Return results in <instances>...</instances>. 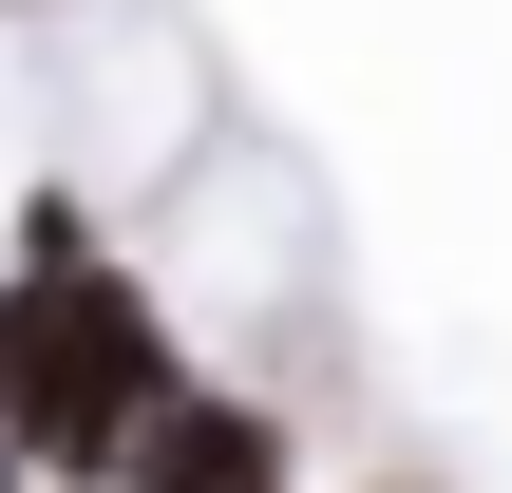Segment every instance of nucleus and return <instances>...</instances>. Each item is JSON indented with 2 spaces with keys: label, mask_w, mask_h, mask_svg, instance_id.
I'll list each match as a JSON object with an SVG mask.
<instances>
[{
  "label": "nucleus",
  "mask_w": 512,
  "mask_h": 493,
  "mask_svg": "<svg viewBox=\"0 0 512 493\" xmlns=\"http://www.w3.org/2000/svg\"><path fill=\"white\" fill-rule=\"evenodd\" d=\"M171 380H190V323L114 247V209L95 190H19V247H0V456L38 493H114V456L171 418Z\"/></svg>",
  "instance_id": "1"
},
{
  "label": "nucleus",
  "mask_w": 512,
  "mask_h": 493,
  "mask_svg": "<svg viewBox=\"0 0 512 493\" xmlns=\"http://www.w3.org/2000/svg\"><path fill=\"white\" fill-rule=\"evenodd\" d=\"M114 493H304V418L266 399V380H171V418L114 456Z\"/></svg>",
  "instance_id": "2"
}]
</instances>
